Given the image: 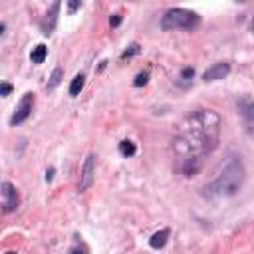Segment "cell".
<instances>
[{
  "label": "cell",
  "mask_w": 254,
  "mask_h": 254,
  "mask_svg": "<svg viewBox=\"0 0 254 254\" xmlns=\"http://www.w3.org/2000/svg\"><path fill=\"white\" fill-rule=\"evenodd\" d=\"M93 179H95V155L89 153L81 165V171H79V183H77V190L79 192H85L91 185H93Z\"/></svg>",
  "instance_id": "obj_5"
},
{
  "label": "cell",
  "mask_w": 254,
  "mask_h": 254,
  "mask_svg": "<svg viewBox=\"0 0 254 254\" xmlns=\"http://www.w3.org/2000/svg\"><path fill=\"white\" fill-rule=\"evenodd\" d=\"M194 77V67H183L181 69V75H179V85L187 87Z\"/></svg>",
  "instance_id": "obj_15"
},
{
  "label": "cell",
  "mask_w": 254,
  "mask_h": 254,
  "mask_svg": "<svg viewBox=\"0 0 254 254\" xmlns=\"http://www.w3.org/2000/svg\"><path fill=\"white\" fill-rule=\"evenodd\" d=\"M81 8V2L79 0H71V2H67V12L69 14H73L75 10H79Z\"/></svg>",
  "instance_id": "obj_18"
},
{
  "label": "cell",
  "mask_w": 254,
  "mask_h": 254,
  "mask_svg": "<svg viewBox=\"0 0 254 254\" xmlns=\"http://www.w3.org/2000/svg\"><path fill=\"white\" fill-rule=\"evenodd\" d=\"M169 236H171V230H169V228H161L159 232H155V234L149 238V246H151L153 250H159V248H163V246L167 244Z\"/></svg>",
  "instance_id": "obj_10"
},
{
  "label": "cell",
  "mask_w": 254,
  "mask_h": 254,
  "mask_svg": "<svg viewBox=\"0 0 254 254\" xmlns=\"http://www.w3.org/2000/svg\"><path fill=\"white\" fill-rule=\"evenodd\" d=\"M200 26V16L187 8H171L161 18L163 30H187L192 32Z\"/></svg>",
  "instance_id": "obj_3"
},
{
  "label": "cell",
  "mask_w": 254,
  "mask_h": 254,
  "mask_svg": "<svg viewBox=\"0 0 254 254\" xmlns=\"http://www.w3.org/2000/svg\"><path fill=\"white\" fill-rule=\"evenodd\" d=\"M252 32H254V20H252Z\"/></svg>",
  "instance_id": "obj_25"
},
{
  "label": "cell",
  "mask_w": 254,
  "mask_h": 254,
  "mask_svg": "<svg viewBox=\"0 0 254 254\" xmlns=\"http://www.w3.org/2000/svg\"><path fill=\"white\" fill-rule=\"evenodd\" d=\"M69 254H87V250H85V246H73L69 250Z\"/></svg>",
  "instance_id": "obj_21"
},
{
  "label": "cell",
  "mask_w": 254,
  "mask_h": 254,
  "mask_svg": "<svg viewBox=\"0 0 254 254\" xmlns=\"http://www.w3.org/2000/svg\"><path fill=\"white\" fill-rule=\"evenodd\" d=\"M62 79H64V69L62 67H56L54 71H52V75L48 77V89H54V87H58L60 83H62Z\"/></svg>",
  "instance_id": "obj_13"
},
{
  "label": "cell",
  "mask_w": 254,
  "mask_h": 254,
  "mask_svg": "<svg viewBox=\"0 0 254 254\" xmlns=\"http://www.w3.org/2000/svg\"><path fill=\"white\" fill-rule=\"evenodd\" d=\"M141 52V46L137 44V42H133V44H129L125 50H123V54H121V60H127V58H131V56H137Z\"/></svg>",
  "instance_id": "obj_16"
},
{
  "label": "cell",
  "mask_w": 254,
  "mask_h": 254,
  "mask_svg": "<svg viewBox=\"0 0 254 254\" xmlns=\"http://www.w3.org/2000/svg\"><path fill=\"white\" fill-rule=\"evenodd\" d=\"M32 109H34V93L28 91V93L22 95V99H20V103H18V107H16V111H14V115L10 117V125L16 127V125L24 123V121L32 115Z\"/></svg>",
  "instance_id": "obj_6"
},
{
  "label": "cell",
  "mask_w": 254,
  "mask_h": 254,
  "mask_svg": "<svg viewBox=\"0 0 254 254\" xmlns=\"http://www.w3.org/2000/svg\"><path fill=\"white\" fill-rule=\"evenodd\" d=\"M46 56H48V48H46V44H38V46L32 50L30 60H32L34 64H42V62L46 60Z\"/></svg>",
  "instance_id": "obj_12"
},
{
  "label": "cell",
  "mask_w": 254,
  "mask_h": 254,
  "mask_svg": "<svg viewBox=\"0 0 254 254\" xmlns=\"http://www.w3.org/2000/svg\"><path fill=\"white\" fill-rule=\"evenodd\" d=\"M220 125L222 121L212 109H196L183 117L173 137V151L185 177H194L202 161L218 147Z\"/></svg>",
  "instance_id": "obj_1"
},
{
  "label": "cell",
  "mask_w": 254,
  "mask_h": 254,
  "mask_svg": "<svg viewBox=\"0 0 254 254\" xmlns=\"http://www.w3.org/2000/svg\"><path fill=\"white\" fill-rule=\"evenodd\" d=\"M228 73H230V64L218 62V64H212V65L202 73V79H204V81H216V79H224Z\"/></svg>",
  "instance_id": "obj_8"
},
{
  "label": "cell",
  "mask_w": 254,
  "mask_h": 254,
  "mask_svg": "<svg viewBox=\"0 0 254 254\" xmlns=\"http://www.w3.org/2000/svg\"><path fill=\"white\" fill-rule=\"evenodd\" d=\"M4 30H6V24L2 22V24H0V36H4Z\"/></svg>",
  "instance_id": "obj_23"
},
{
  "label": "cell",
  "mask_w": 254,
  "mask_h": 254,
  "mask_svg": "<svg viewBox=\"0 0 254 254\" xmlns=\"http://www.w3.org/2000/svg\"><path fill=\"white\" fill-rule=\"evenodd\" d=\"M119 153H121L123 157H133V155L137 153V147H135V143H133V141L123 139V141L119 143Z\"/></svg>",
  "instance_id": "obj_14"
},
{
  "label": "cell",
  "mask_w": 254,
  "mask_h": 254,
  "mask_svg": "<svg viewBox=\"0 0 254 254\" xmlns=\"http://www.w3.org/2000/svg\"><path fill=\"white\" fill-rule=\"evenodd\" d=\"M83 85H85V75H83V73H77V75L71 79V83H69V95H71V97H77V95L81 93Z\"/></svg>",
  "instance_id": "obj_11"
},
{
  "label": "cell",
  "mask_w": 254,
  "mask_h": 254,
  "mask_svg": "<svg viewBox=\"0 0 254 254\" xmlns=\"http://www.w3.org/2000/svg\"><path fill=\"white\" fill-rule=\"evenodd\" d=\"M54 173H56L54 167H50V169L46 171V181H52V179H54Z\"/></svg>",
  "instance_id": "obj_22"
},
{
  "label": "cell",
  "mask_w": 254,
  "mask_h": 254,
  "mask_svg": "<svg viewBox=\"0 0 254 254\" xmlns=\"http://www.w3.org/2000/svg\"><path fill=\"white\" fill-rule=\"evenodd\" d=\"M10 91H12V85H10V83H2V85H0V95H2V97L10 95Z\"/></svg>",
  "instance_id": "obj_20"
},
{
  "label": "cell",
  "mask_w": 254,
  "mask_h": 254,
  "mask_svg": "<svg viewBox=\"0 0 254 254\" xmlns=\"http://www.w3.org/2000/svg\"><path fill=\"white\" fill-rule=\"evenodd\" d=\"M0 194H2V210L4 212H14L20 204V196H18V190L12 183L4 181L2 187H0Z\"/></svg>",
  "instance_id": "obj_7"
},
{
  "label": "cell",
  "mask_w": 254,
  "mask_h": 254,
  "mask_svg": "<svg viewBox=\"0 0 254 254\" xmlns=\"http://www.w3.org/2000/svg\"><path fill=\"white\" fill-rule=\"evenodd\" d=\"M6 254H16V252H14V250H10V252H6Z\"/></svg>",
  "instance_id": "obj_24"
},
{
  "label": "cell",
  "mask_w": 254,
  "mask_h": 254,
  "mask_svg": "<svg viewBox=\"0 0 254 254\" xmlns=\"http://www.w3.org/2000/svg\"><path fill=\"white\" fill-rule=\"evenodd\" d=\"M60 6H62V2H54L52 6H50V10L46 12V18H44V22H42V32L46 34V36H50L54 30H56V24H58V14H60Z\"/></svg>",
  "instance_id": "obj_9"
},
{
  "label": "cell",
  "mask_w": 254,
  "mask_h": 254,
  "mask_svg": "<svg viewBox=\"0 0 254 254\" xmlns=\"http://www.w3.org/2000/svg\"><path fill=\"white\" fill-rule=\"evenodd\" d=\"M121 20H123L121 14H113V16L109 18V26H111V28H117V26L121 24Z\"/></svg>",
  "instance_id": "obj_19"
},
{
  "label": "cell",
  "mask_w": 254,
  "mask_h": 254,
  "mask_svg": "<svg viewBox=\"0 0 254 254\" xmlns=\"http://www.w3.org/2000/svg\"><path fill=\"white\" fill-rule=\"evenodd\" d=\"M147 79H149V71H139V73L135 75V79H133V85H135V87H141V85L147 83Z\"/></svg>",
  "instance_id": "obj_17"
},
{
  "label": "cell",
  "mask_w": 254,
  "mask_h": 254,
  "mask_svg": "<svg viewBox=\"0 0 254 254\" xmlns=\"http://www.w3.org/2000/svg\"><path fill=\"white\" fill-rule=\"evenodd\" d=\"M238 107V115L242 117V125H244V131L254 137V99L248 97V95H242L236 103Z\"/></svg>",
  "instance_id": "obj_4"
},
{
  "label": "cell",
  "mask_w": 254,
  "mask_h": 254,
  "mask_svg": "<svg viewBox=\"0 0 254 254\" xmlns=\"http://www.w3.org/2000/svg\"><path fill=\"white\" fill-rule=\"evenodd\" d=\"M244 179H246V169L242 159L234 153H228L224 161L218 165V169L214 171L208 185L204 187V194L210 198L234 196L242 189Z\"/></svg>",
  "instance_id": "obj_2"
}]
</instances>
